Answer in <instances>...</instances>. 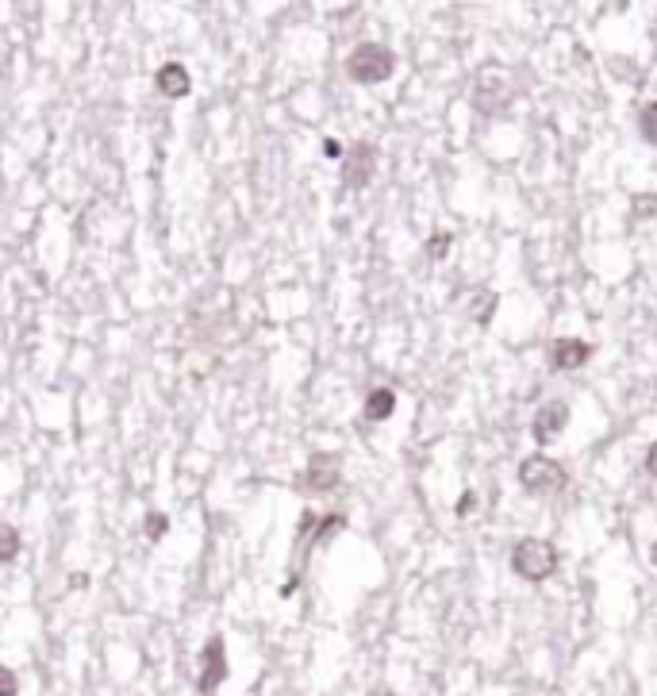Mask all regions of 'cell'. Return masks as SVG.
I'll use <instances>...</instances> for the list:
<instances>
[{
  "label": "cell",
  "mask_w": 657,
  "mask_h": 696,
  "mask_svg": "<svg viewBox=\"0 0 657 696\" xmlns=\"http://www.w3.org/2000/svg\"><path fill=\"white\" fill-rule=\"evenodd\" d=\"M346 74L358 85H381L396 74V54L381 43H358L346 58Z\"/></svg>",
  "instance_id": "cell-1"
},
{
  "label": "cell",
  "mask_w": 657,
  "mask_h": 696,
  "mask_svg": "<svg viewBox=\"0 0 657 696\" xmlns=\"http://www.w3.org/2000/svg\"><path fill=\"white\" fill-rule=\"evenodd\" d=\"M519 485H523L527 493H535V497H554V493H561V489L569 485V473H565V466L554 462V458L531 454V458H523V466H519Z\"/></svg>",
  "instance_id": "cell-2"
},
{
  "label": "cell",
  "mask_w": 657,
  "mask_h": 696,
  "mask_svg": "<svg viewBox=\"0 0 657 696\" xmlns=\"http://www.w3.org/2000/svg\"><path fill=\"white\" fill-rule=\"evenodd\" d=\"M511 570L519 573L523 581H546L550 573L558 570V550L546 539H523L519 547L511 550Z\"/></svg>",
  "instance_id": "cell-3"
},
{
  "label": "cell",
  "mask_w": 657,
  "mask_h": 696,
  "mask_svg": "<svg viewBox=\"0 0 657 696\" xmlns=\"http://www.w3.org/2000/svg\"><path fill=\"white\" fill-rule=\"evenodd\" d=\"M227 681V647H223V639H208L204 650H200V681H196V689L200 693H216L219 685Z\"/></svg>",
  "instance_id": "cell-4"
},
{
  "label": "cell",
  "mask_w": 657,
  "mask_h": 696,
  "mask_svg": "<svg viewBox=\"0 0 657 696\" xmlns=\"http://www.w3.org/2000/svg\"><path fill=\"white\" fill-rule=\"evenodd\" d=\"M335 485H339V458L335 454H316L308 462L304 477H300V489H308V493H331Z\"/></svg>",
  "instance_id": "cell-5"
},
{
  "label": "cell",
  "mask_w": 657,
  "mask_h": 696,
  "mask_svg": "<svg viewBox=\"0 0 657 696\" xmlns=\"http://www.w3.org/2000/svg\"><path fill=\"white\" fill-rule=\"evenodd\" d=\"M565 423H569V404H565V400H550V404H542V408L535 412V423H531L535 443H550L554 435L565 431Z\"/></svg>",
  "instance_id": "cell-6"
},
{
  "label": "cell",
  "mask_w": 657,
  "mask_h": 696,
  "mask_svg": "<svg viewBox=\"0 0 657 696\" xmlns=\"http://www.w3.org/2000/svg\"><path fill=\"white\" fill-rule=\"evenodd\" d=\"M373 166H377V147L358 143V147L350 150V162H346V170H342V181H346L350 189H362V185H369V177H373Z\"/></svg>",
  "instance_id": "cell-7"
},
{
  "label": "cell",
  "mask_w": 657,
  "mask_h": 696,
  "mask_svg": "<svg viewBox=\"0 0 657 696\" xmlns=\"http://www.w3.org/2000/svg\"><path fill=\"white\" fill-rule=\"evenodd\" d=\"M592 358V347L584 339H554L550 343V366L554 370H581Z\"/></svg>",
  "instance_id": "cell-8"
},
{
  "label": "cell",
  "mask_w": 657,
  "mask_h": 696,
  "mask_svg": "<svg viewBox=\"0 0 657 696\" xmlns=\"http://www.w3.org/2000/svg\"><path fill=\"white\" fill-rule=\"evenodd\" d=\"M154 85H158V93H166V97L173 100H181V97H189V89H193V77H189V70L181 66V62H166L158 74H154Z\"/></svg>",
  "instance_id": "cell-9"
},
{
  "label": "cell",
  "mask_w": 657,
  "mask_h": 696,
  "mask_svg": "<svg viewBox=\"0 0 657 696\" xmlns=\"http://www.w3.org/2000/svg\"><path fill=\"white\" fill-rule=\"evenodd\" d=\"M392 412H396V393H392V389H373V393L365 397V420L369 423L389 420Z\"/></svg>",
  "instance_id": "cell-10"
},
{
  "label": "cell",
  "mask_w": 657,
  "mask_h": 696,
  "mask_svg": "<svg viewBox=\"0 0 657 696\" xmlns=\"http://www.w3.org/2000/svg\"><path fill=\"white\" fill-rule=\"evenodd\" d=\"M20 531L12 527V523H0V562H16V554H20Z\"/></svg>",
  "instance_id": "cell-11"
},
{
  "label": "cell",
  "mask_w": 657,
  "mask_h": 696,
  "mask_svg": "<svg viewBox=\"0 0 657 696\" xmlns=\"http://www.w3.org/2000/svg\"><path fill=\"white\" fill-rule=\"evenodd\" d=\"M638 131H642V139H646L650 147H657V100L642 108V116H638Z\"/></svg>",
  "instance_id": "cell-12"
},
{
  "label": "cell",
  "mask_w": 657,
  "mask_h": 696,
  "mask_svg": "<svg viewBox=\"0 0 657 696\" xmlns=\"http://www.w3.org/2000/svg\"><path fill=\"white\" fill-rule=\"evenodd\" d=\"M143 527H146V539H150V543H158V539H166V531H170V520H166L162 512H150Z\"/></svg>",
  "instance_id": "cell-13"
},
{
  "label": "cell",
  "mask_w": 657,
  "mask_h": 696,
  "mask_svg": "<svg viewBox=\"0 0 657 696\" xmlns=\"http://www.w3.org/2000/svg\"><path fill=\"white\" fill-rule=\"evenodd\" d=\"M631 212L642 220V216H657V197L654 193H638V197L631 200Z\"/></svg>",
  "instance_id": "cell-14"
},
{
  "label": "cell",
  "mask_w": 657,
  "mask_h": 696,
  "mask_svg": "<svg viewBox=\"0 0 657 696\" xmlns=\"http://www.w3.org/2000/svg\"><path fill=\"white\" fill-rule=\"evenodd\" d=\"M16 693H20V681H16V673L0 666V696H16Z\"/></svg>",
  "instance_id": "cell-15"
},
{
  "label": "cell",
  "mask_w": 657,
  "mask_h": 696,
  "mask_svg": "<svg viewBox=\"0 0 657 696\" xmlns=\"http://www.w3.org/2000/svg\"><path fill=\"white\" fill-rule=\"evenodd\" d=\"M446 250H450V235H431L427 254H431V258H446Z\"/></svg>",
  "instance_id": "cell-16"
},
{
  "label": "cell",
  "mask_w": 657,
  "mask_h": 696,
  "mask_svg": "<svg viewBox=\"0 0 657 696\" xmlns=\"http://www.w3.org/2000/svg\"><path fill=\"white\" fill-rule=\"evenodd\" d=\"M473 508H477V497H473V493H465L462 504H458V516H469Z\"/></svg>",
  "instance_id": "cell-17"
},
{
  "label": "cell",
  "mask_w": 657,
  "mask_h": 696,
  "mask_svg": "<svg viewBox=\"0 0 657 696\" xmlns=\"http://www.w3.org/2000/svg\"><path fill=\"white\" fill-rule=\"evenodd\" d=\"M646 470H650V473L657 477V443H654L650 450H646Z\"/></svg>",
  "instance_id": "cell-18"
},
{
  "label": "cell",
  "mask_w": 657,
  "mask_h": 696,
  "mask_svg": "<svg viewBox=\"0 0 657 696\" xmlns=\"http://www.w3.org/2000/svg\"><path fill=\"white\" fill-rule=\"evenodd\" d=\"M369 696H396V693H392V689H373Z\"/></svg>",
  "instance_id": "cell-19"
},
{
  "label": "cell",
  "mask_w": 657,
  "mask_h": 696,
  "mask_svg": "<svg viewBox=\"0 0 657 696\" xmlns=\"http://www.w3.org/2000/svg\"><path fill=\"white\" fill-rule=\"evenodd\" d=\"M650 558H654V566H657V543H654V550H650Z\"/></svg>",
  "instance_id": "cell-20"
}]
</instances>
